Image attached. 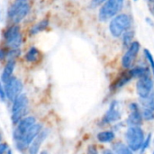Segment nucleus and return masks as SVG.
Listing matches in <instances>:
<instances>
[{
	"label": "nucleus",
	"instance_id": "nucleus-17",
	"mask_svg": "<svg viewBox=\"0 0 154 154\" xmlns=\"http://www.w3.org/2000/svg\"><path fill=\"white\" fill-rule=\"evenodd\" d=\"M14 68H15V60H7L1 75V81L3 83H5L13 77V72L14 70Z\"/></svg>",
	"mask_w": 154,
	"mask_h": 154
},
{
	"label": "nucleus",
	"instance_id": "nucleus-40",
	"mask_svg": "<svg viewBox=\"0 0 154 154\" xmlns=\"http://www.w3.org/2000/svg\"><path fill=\"white\" fill-rule=\"evenodd\" d=\"M135 1H136V0H135Z\"/></svg>",
	"mask_w": 154,
	"mask_h": 154
},
{
	"label": "nucleus",
	"instance_id": "nucleus-6",
	"mask_svg": "<svg viewBox=\"0 0 154 154\" xmlns=\"http://www.w3.org/2000/svg\"><path fill=\"white\" fill-rule=\"evenodd\" d=\"M4 38L5 45L10 49H19L23 42V36L18 24H13L5 32Z\"/></svg>",
	"mask_w": 154,
	"mask_h": 154
},
{
	"label": "nucleus",
	"instance_id": "nucleus-27",
	"mask_svg": "<svg viewBox=\"0 0 154 154\" xmlns=\"http://www.w3.org/2000/svg\"><path fill=\"white\" fill-rule=\"evenodd\" d=\"M143 52H144V55H145V58H146V60H147L149 61V63H150V66H151V68H152V74H153V77H154V58H153V56H152V54L151 53V51H150L148 49H144Z\"/></svg>",
	"mask_w": 154,
	"mask_h": 154
},
{
	"label": "nucleus",
	"instance_id": "nucleus-19",
	"mask_svg": "<svg viewBox=\"0 0 154 154\" xmlns=\"http://www.w3.org/2000/svg\"><path fill=\"white\" fill-rule=\"evenodd\" d=\"M41 57V53L39 51V50L35 47H32L29 49V51L25 53L24 55V59L27 62L30 63H35L40 60Z\"/></svg>",
	"mask_w": 154,
	"mask_h": 154
},
{
	"label": "nucleus",
	"instance_id": "nucleus-7",
	"mask_svg": "<svg viewBox=\"0 0 154 154\" xmlns=\"http://www.w3.org/2000/svg\"><path fill=\"white\" fill-rule=\"evenodd\" d=\"M42 129H43L42 125L41 123L34 124L21 140H19L18 142H15V146H16L17 150L21 151V152L28 150V148H29L30 144L32 143V142L34 140V138L40 134V132Z\"/></svg>",
	"mask_w": 154,
	"mask_h": 154
},
{
	"label": "nucleus",
	"instance_id": "nucleus-35",
	"mask_svg": "<svg viewBox=\"0 0 154 154\" xmlns=\"http://www.w3.org/2000/svg\"><path fill=\"white\" fill-rule=\"evenodd\" d=\"M6 154H13L12 153V150L8 149V150H7V152H6Z\"/></svg>",
	"mask_w": 154,
	"mask_h": 154
},
{
	"label": "nucleus",
	"instance_id": "nucleus-30",
	"mask_svg": "<svg viewBox=\"0 0 154 154\" xmlns=\"http://www.w3.org/2000/svg\"><path fill=\"white\" fill-rule=\"evenodd\" d=\"M0 99H1V101H5L6 99V94H5V87L2 84V81H0Z\"/></svg>",
	"mask_w": 154,
	"mask_h": 154
},
{
	"label": "nucleus",
	"instance_id": "nucleus-31",
	"mask_svg": "<svg viewBox=\"0 0 154 154\" xmlns=\"http://www.w3.org/2000/svg\"><path fill=\"white\" fill-rule=\"evenodd\" d=\"M8 144L6 143H0V154H5V152H7L8 148Z\"/></svg>",
	"mask_w": 154,
	"mask_h": 154
},
{
	"label": "nucleus",
	"instance_id": "nucleus-23",
	"mask_svg": "<svg viewBox=\"0 0 154 154\" xmlns=\"http://www.w3.org/2000/svg\"><path fill=\"white\" fill-rule=\"evenodd\" d=\"M152 141H153V140H152V133H149V134L146 135V137H145V140H144V142H143V145H142L141 150L139 151V153H145L146 151L150 148V146H151Z\"/></svg>",
	"mask_w": 154,
	"mask_h": 154
},
{
	"label": "nucleus",
	"instance_id": "nucleus-39",
	"mask_svg": "<svg viewBox=\"0 0 154 154\" xmlns=\"http://www.w3.org/2000/svg\"><path fill=\"white\" fill-rule=\"evenodd\" d=\"M153 143H154V140H153Z\"/></svg>",
	"mask_w": 154,
	"mask_h": 154
},
{
	"label": "nucleus",
	"instance_id": "nucleus-9",
	"mask_svg": "<svg viewBox=\"0 0 154 154\" xmlns=\"http://www.w3.org/2000/svg\"><path fill=\"white\" fill-rule=\"evenodd\" d=\"M154 91V83L151 75L138 79L136 83V92L140 99L147 98Z\"/></svg>",
	"mask_w": 154,
	"mask_h": 154
},
{
	"label": "nucleus",
	"instance_id": "nucleus-10",
	"mask_svg": "<svg viewBox=\"0 0 154 154\" xmlns=\"http://www.w3.org/2000/svg\"><path fill=\"white\" fill-rule=\"evenodd\" d=\"M129 115L125 120L126 126H142L143 118L142 115V108L138 103L133 102L129 104Z\"/></svg>",
	"mask_w": 154,
	"mask_h": 154
},
{
	"label": "nucleus",
	"instance_id": "nucleus-11",
	"mask_svg": "<svg viewBox=\"0 0 154 154\" xmlns=\"http://www.w3.org/2000/svg\"><path fill=\"white\" fill-rule=\"evenodd\" d=\"M4 87L6 94V98L11 102H13L20 94H22L23 88L22 81L16 77H12L5 83Z\"/></svg>",
	"mask_w": 154,
	"mask_h": 154
},
{
	"label": "nucleus",
	"instance_id": "nucleus-33",
	"mask_svg": "<svg viewBox=\"0 0 154 154\" xmlns=\"http://www.w3.org/2000/svg\"><path fill=\"white\" fill-rule=\"evenodd\" d=\"M103 154H116L112 150H106L104 152H103Z\"/></svg>",
	"mask_w": 154,
	"mask_h": 154
},
{
	"label": "nucleus",
	"instance_id": "nucleus-41",
	"mask_svg": "<svg viewBox=\"0 0 154 154\" xmlns=\"http://www.w3.org/2000/svg\"><path fill=\"white\" fill-rule=\"evenodd\" d=\"M153 8H154V7H153Z\"/></svg>",
	"mask_w": 154,
	"mask_h": 154
},
{
	"label": "nucleus",
	"instance_id": "nucleus-20",
	"mask_svg": "<svg viewBox=\"0 0 154 154\" xmlns=\"http://www.w3.org/2000/svg\"><path fill=\"white\" fill-rule=\"evenodd\" d=\"M130 73L133 77V79H140L142 77L147 76V75H151L150 74V70L145 68V67H135L131 69Z\"/></svg>",
	"mask_w": 154,
	"mask_h": 154
},
{
	"label": "nucleus",
	"instance_id": "nucleus-2",
	"mask_svg": "<svg viewBox=\"0 0 154 154\" xmlns=\"http://www.w3.org/2000/svg\"><path fill=\"white\" fill-rule=\"evenodd\" d=\"M11 107V121L14 125H16L23 117L26 116L28 111L29 100L26 94H20L13 102Z\"/></svg>",
	"mask_w": 154,
	"mask_h": 154
},
{
	"label": "nucleus",
	"instance_id": "nucleus-16",
	"mask_svg": "<svg viewBox=\"0 0 154 154\" xmlns=\"http://www.w3.org/2000/svg\"><path fill=\"white\" fill-rule=\"evenodd\" d=\"M133 79V77L130 73V71H126L125 73H123L112 85V90H118L120 88H122L123 87H125L126 84H128L131 80Z\"/></svg>",
	"mask_w": 154,
	"mask_h": 154
},
{
	"label": "nucleus",
	"instance_id": "nucleus-15",
	"mask_svg": "<svg viewBox=\"0 0 154 154\" xmlns=\"http://www.w3.org/2000/svg\"><path fill=\"white\" fill-rule=\"evenodd\" d=\"M97 140L99 143H112L116 140V132L114 130H105L97 134Z\"/></svg>",
	"mask_w": 154,
	"mask_h": 154
},
{
	"label": "nucleus",
	"instance_id": "nucleus-14",
	"mask_svg": "<svg viewBox=\"0 0 154 154\" xmlns=\"http://www.w3.org/2000/svg\"><path fill=\"white\" fill-rule=\"evenodd\" d=\"M49 135V130L48 129H42L40 134L34 138V140L32 142L28 148V152L29 154H39L40 153V149L45 139Z\"/></svg>",
	"mask_w": 154,
	"mask_h": 154
},
{
	"label": "nucleus",
	"instance_id": "nucleus-4",
	"mask_svg": "<svg viewBox=\"0 0 154 154\" xmlns=\"http://www.w3.org/2000/svg\"><path fill=\"white\" fill-rule=\"evenodd\" d=\"M30 11V4L28 0H14L8 10V17L10 20L18 24L28 14Z\"/></svg>",
	"mask_w": 154,
	"mask_h": 154
},
{
	"label": "nucleus",
	"instance_id": "nucleus-32",
	"mask_svg": "<svg viewBox=\"0 0 154 154\" xmlns=\"http://www.w3.org/2000/svg\"><path fill=\"white\" fill-rule=\"evenodd\" d=\"M6 54H7V51L4 49H0V60L6 59Z\"/></svg>",
	"mask_w": 154,
	"mask_h": 154
},
{
	"label": "nucleus",
	"instance_id": "nucleus-1",
	"mask_svg": "<svg viewBox=\"0 0 154 154\" xmlns=\"http://www.w3.org/2000/svg\"><path fill=\"white\" fill-rule=\"evenodd\" d=\"M145 137L146 134L142 126H128L125 134V143L134 152H139Z\"/></svg>",
	"mask_w": 154,
	"mask_h": 154
},
{
	"label": "nucleus",
	"instance_id": "nucleus-38",
	"mask_svg": "<svg viewBox=\"0 0 154 154\" xmlns=\"http://www.w3.org/2000/svg\"><path fill=\"white\" fill-rule=\"evenodd\" d=\"M152 154H154V151H153V152H152Z\"/></svg>",
	"mask_w": 154,
	"mask_h": 154
},
{
	"label": "nucleus",
	"instance_id": "nucleus-28",
	"mask_svg": "<svg viewBox=\"0 0 154 154\" xmlns=\"http://www.w3.org/2000/svg\"><path fill=\"white\" fill-rule=\"evenodd\" d=\"M86 154H99V152H98V149H97V145H95V144L88 145Z\"/></svg>",
	"mask_w": 154,
	"mask_h": 154
},
{
	"label": "nucleus",
	"instance_id": "nucleus-29",
	"mask_svg": "<svg viewBox=\"0 0 154 154\" xmlns=\"http://www.w3.org/2000/svg\"><path fill=\"white\" fill-rule=\"evenodd\" d=\"M107 0H91L89 3V6H90V8H97L99 5H102Z\"/></svg>",
	"mask_w": 154,
	"mask_h": 154
},
{
	"label": "nucleus",
	"instance_id": "nucleus-34",
	"mask_svg": "<svg viewBox=\"0 0 154 154\" xmlns=\"http://www.w3.org/2000/svg\"><path fill=\"white\" fill-rule=\"evenodd\" d=\"M39 154H49V153H48V152H47V151H42V152H41Z\"/></svg>",
	"mask_w": 154,
	"mask_h": 154
},
{
	"label": "nucleus",
	"instance_id": "nucleus-18",
	"mask_svg": "<svg viewBox=\"0 0 154 154\" xmlns=\"http://www.w3.org/2000/svg\"><path fill=\"white\" fill-rule=\"evenodd\" d=\"M111 150L116 154H134V152L127 146L126 143L121 141H116L112 143Z\"/></svg>",
	"mask_w": 154,
	"mask_h": 154
},
{
	"label": "nucleus",
	"instance_id": "nucleus-8",
	"mask_svg": "<svg viewBox=\"0 0 154 154\" xmlns=\"http://www.w3.org/2000/svg\"><path fill=\"white\" fill-rule=\"evenodd\" d=\"M122 119V113L119 110V102L117 100H113L106 112L101 119V124L103 125H114L120 122Z\"/></svg>",
	"mask_w": 154,
	"mask_h": 154
},
{
	"label": "nucleus",
	"instance_id": "nucleus-25",
	"mask_svg": "<svg viewBox=\"0 0 154 154\" xmlns=\"http://www.w3.org/2000/svg\"><path fill=\"white\" fill-rule=\"evenodd\" d=\"M142 115L143 121L146 122H152L154 121V111L149 108L142 107Z\"/></svg>",
	"mask_w": 154,
	"mask_h": 154
},
{
	"label": "nucleus",
	"instance_id": "nucleus-22",
	"mask_svg": "<svg viewBox=\"0 0 154 154\" xmlns=\"http://www.w3.org/2000/svg\"><path fill=\"white\" fill-rule=\"evenodd\" d=\"M140 104L142 107L149 108L154 111V91L145 99H140Z\"/></svg>",
	"mask_w": 154,
	"mask_h": 154
},
{
	"label": "nucleus",
	"instance_id": "nucleus-5",
	"mask_svg": "<svg viewBox=\"0 0 154 154\" xmlns=\"http://www.w3.org/2000/svg\"><path fill=\"white\" fill-rule=\"evenodd\" d=\"M125 0H107L99 9L98 18L102 22H106L114 18L122 10Z\"/></svg>",
	"mask_w": 154,
	"mask_h": 154
},
{
	"label": "nucleus",
	"instance_id": "nucleus-37",
	"mask_svg": "<svg viewBox=\"0 0 154 154\" xmlns=\"http://www.w3.org/2000/svg\"><path fill=\"white\" fill-rule=\"evenodd\" d=\"M150 2H154V0H149Z\"/></svg>",
	"mask_w": 154,
	"mask_h": 154
},
{
	"label": "nucleus",
	"instance_id": "nucleus-21",
	"mask_svg": "<svg viewBox=\"0 0 154 154\" xmlns=\"http://www.w3.org/2000/svg\"><path fill=\"white\" fill-rule=\"evenodd\" d=\"M49 26V21L48 20H42L40 21L39 23H37L36 24H34L32 29H31V35H35L37 33H39L40 32H42L44 31L47 27Z\"/></svg>",
	"mask_w": 154,
	"mask_h": 154
},
{
	"label": "nucleus",
	"instance_id": "nucleus-24",
	"mask_svg": "<svg viewBox=\"0 0 154 154\" xmlns=\"http://www.w3.org/2000/svg\"><path fill=\"white\" fill-rule=\"evenodd\" d=\"M133 38H134V32L132 31H127L123 34V44L124 47L128 49L130 45L133 42Z\"/></svg>",
	"mask_w": 154,
	"mask_h": 154
},
{
	"label": "nucleus",
	"instance_id": "nucleus-36",
	"mask_svg": "<svg viewBox=\"0 0 154 154\" xmlns=\"http://www.w3.org/2000/svg\"><path fill=\"white\" fill-rule=\"evenodd\" d=\"M1 140H2V134H1V133H0V143H1Z\"/></svg>",
	"mask_w": 154,
	"mask_h": 154
},
{
	"label": "nucleus",
	"instance_id": "nucleus-3",
	"mask_svg": "<svg viewBox=\"0 0 154 154\" xmlns=\"http://www.w3.org/2000/svg\"><path fill=\"white\" fill-rule=\"evenodd\" d=\"M133 20L127 14H120L116 15L109 23V31L115 38L122 36L131 28Z\"/></svg>",
	"mask_w": 154,
	"mask_h": 154
},
{
	"label": "nucleus",
	"instance_id": "nucleus-13",
	"mask_svg": "<svg viewBox=\"0 0 154 154\" xmlns=\"http://www.w3.org/2000/svg\"><path fill=\"white\" fill-rule=\"evenodd\" d=\"M140 43L138 42H133L130 47L127 49L126 52L123 56L122 65L125 69H130L136 59V56L140 51Z\"/></svg>",
	"mask_w": 154,
	"mask_h": 154
},
{
	"label": "nucleus",
	"instance_id": "nucleus-26",
	"mask_svg": "<svg viewBox=\"0 0 154 154\" xmlns=\"http://www.w3.org/2000/svg\"><path fill=\"white\" fill-rule=\"evenodd\" d=\"M20 55H21L20 49H11L10 51H7L6 59H7V60H15Z\"/></svg>",
	"mask_w": 154,
	"mask_h": 154
},
{
	"label": "nucleus",
	"instance_id": "nucleus-12",
	"mask_svg": "<svg viewBox=\"0 0 154 154\" xmlns=\"http://www.w3.org/2000/svg\"><path fill=\"white\" fill-rule=\"evenodd\" d=\"M34 124H36V118L34 116H25V117H23L15 125V129L13 132L14 140L15 142H18L19 140H21Z\"/></svg>",
	"mask_w": 154,
	"mask_h": 154
}]
</instances>
